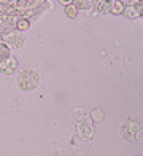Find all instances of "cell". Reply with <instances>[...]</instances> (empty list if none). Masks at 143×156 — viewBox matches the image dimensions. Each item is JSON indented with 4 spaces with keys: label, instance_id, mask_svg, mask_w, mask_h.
<instances>
[{
    "label": "cell",
    "instance_id": "obj_1",
    "mask_svg": "<svg viewBox=\"0 0 143 156\" xmlns=\"http://www.w3.org/2000/svg\"><path fill=\"white\" fill-rule=\"evenodd\" d=\"M48 8V0H0V35L10 34L19 19H29Z\"/></svg>",
    "mask_w": 143,
    "mask_h": 156
},
{
    "label": "cell",
    "instance_id": "obj_2",
    "mask_svg": "<svg viewBox=\"0 0 143 156\" xmlns=\"http://www.w3.org/2000/svg\"><path fill=\"white\" fill-rule=\"evenodd\" d=\"M40 81H41L40 73H37L32 69H24L18 75V88L23 93H33V91H37L40 86Z\"/></svg>",
    "mask_w": 143,
    "mask_h": 156
},
{
    "label": "cell",
    "instance_id": "obj_3",
    "mask_svg": "<svg viewBox=\"0 0 143 156\" xmlns=\"http://www.w3.org/2000/svg\"><path fill=\"white\" fill-rule=\"evenodd\" d=\"M119 132L126 142H135L140 137V124L135 119H126Z\"/></svg>",
    "mask_w": 143,
    "mask_h": 156
},
{
    "label": "cell",
    "instance_id": "obj_4",
    "mask_svg": "<svg viewBox=\"0 0 143 156\" xmlns=\"http://www.w3.org/2000/svg\"><path fill=\"white\" fill-rule=\"evenodd\" d=\"M3 43H6L10 48H21L24 45V41H26V37H24V34L23 32H10V34H5L3 35Z\"/></svg>",
    "mask_w": 143,
    "mask_h": 156
},
{
    "label": "cell",
    "instance_id": "obj_5",
    "mask_svg": "<svg viewBox=\"0 0 143 156\" xmlns=\"http://www.w3.org/2000/svg\"><path fill=\"white\" fill-rule=\"evenodd\" d=\"M16 69H18V59L14 56H10L5 62L0 64V73L3 75H13Z\"/></svg>",
    "mask_w": 143,
    "mask_h": 156
},
{
    "label": "cell",
    "instance_id": "obj_6",
    "mask_svg": "<svg viewBox=\"0 0 143 156\" xmlns=\"http://www.w3.org/2000/svg\"><path fill=\"white\" fill-rule=\"evenodd\" d=\"M94 5H96V10L100 15H110L111 0H99V2H94Z\"/></svg>",
    "mask_w": 143,
    "mask_h": 156
},
{
    "label": "cell",
    "instance_id": "obj_7",
    "mask_svg": "<svg viewBox=\"0 0 143 156\" xmlns=\"http://www.w3.org/2000/svg\"><path fill=\"white\" fill-rule=\"evenodd\" d=\"M73 5L78 8V11H89L94 6V0H73Z\"/></svg>",
    "mask_w": 143,
    "mask_h": 156
},
{
    "label": "cell",
    "instance_id": "obj_8",
    "mask_svg": "<svg viewBox=\"0 0 143 156\" xmlns=\"http://www.w3.org/2000/svg\"><path fill=\"white\" fill-rule=\"evenodd\" d=\"M123 15L126 16V18H131V19H137V18H140L141 15L135 10V6L132 5V3H129L127 6H124V11H123Z\"/></svg>",
    "mask_w": 143,
    "mask_h": 156
},
{
    "label": "cell",
    "instance_id": "obj_9",
    "mask_svg": "<svg viewBox=\"0 0 143 156\" xmlns=\"http://www.w3.org/2000/svg\"><path fill=\"white\" fill-rule=\"evenodd\" d=\"M10 56H11V48L6 43H3V41H0V64L5 62Z\"/></svg>",
    "mask_w": 143,
    "mask_h": 156
},
{
    "label": "cell",
    "instance_id": "obj_10",
    "mask_svg": "<svg viewBox=\"0 0 143 156\" xmlns=\"http://www.w3.org/2000/svg\"><path fill=\"white\" fill-rule=\"evenodd\" d=\"M124 6L126 5L121 2V0H111V10H110V13H111V15H123Z\"/></svg>",
    "mask_w": 143,
    "mask_h": 156
},
{
    "label": "cell",
    "instance_id": "obj_11",
    "mask_svg": "<svg viewBox=\"0 0 143 156\" xmlns=\"http://www.w3.org/2000/svg\"><path fill=\"white\" fill-rule=\"evenodd\" d=\"M64 15H65L68 19H76L78 18V8L73 3H70L67 6H64Z\"/></svg>",
    "mask_w": 143,
    "mask_h": 156
},
{
    "label": "cell",
    "instance_id": "obj_12",
    "mask_svg": "<svg viewBox=\"0 0 143 156\" xmlns=\"http://www.w3.org/2000/svg\"><path fill=\"white\" fill-rule=\"evenodd\" d=\"M30 29V21L29 19H19L16 26H14V30H18V32H26Z\"/></svg>",
    "mask_w": 143,
    "mask_h": 156
},
{
    "label": "cell",
    "instance_id": "obj_13",
    "mask_svg": "<svg viewBox=\"0 0 143 156\" xmlns=\"http://www.w3.org/2000/svg\"><path fill=\"white\" fill-rule=\"evenodd\" d=\"M61 5H64V6H67V5H70V3H73V0H57Z\"/></svg>",
    "mask_w": 143,
    "mask_h": 156
},
{
    "label": "cell",
    "instance_id": "obj_14",
    "mask_svg": "<svg viewBox=\"0 0 143 156\" xmlns=\"http://www.w3.org/2000/svg\"><path fill=\"white\" fill-rule=\"evenodd\" d=\"M121 2H123V3H124V2H132V0H121Z\"/></svg>",
    "mask_w": 143,
    "mask_h": 156
},
{
    "label": "cell",
    "instance_id": "obj_15",
    "mask_svg": "<svg viewBox=\"0 0 143 156\" xmlns=\"http://www.w3.org/2000/svg\"><path fill=\"white\" fill-rule=\"evenodd\" d=\"M134 156H140V154H134Z\"/></svg>",
    "mask_w": 143,
    "mask_h": 156
},
{
    "label": "cell",
    "instance_id": "obj_16",
    "mask_svg": "<svg viewBox=\"0 0 143 156\" xmlns=\"http://www.w3.org/2000/svg\"><path fill=\"white\" fill-rule=\"evenodd\" d=\"M138 2H143V0H138Z\"/></svg>",
    "mask_w": 143,
    "mask_h": 156
}]
</instances>
